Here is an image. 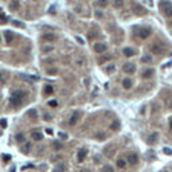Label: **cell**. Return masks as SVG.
Wrapping results in <instances>:
<instances>
[{"label": "cell", "mask_w": 172, "mask_h": 172, "mask_svg": "<svg viewBox=\"0 0 172 172\" xmlns=\"http://www.w3.org/2000/svg\"><path fill=\"white\" fill-rule=\"evenodd\" d=\"M26 97H27V93L24 90H16L11 94V98H10V102L12 106H20L24 102Z\"/></svg>", "instance_id": "6da1fadb"}, {"label": "cell", "mask_w": 172, "mask_h": 172, "mask_svg": "<svg viewBox=\"0 0 172 172\" xmlns=\"http://www.w3.org/2000/svg\"><path fill=\"white\" fill-rule=\"evenodd\" d=\"M159 8H160V12L164 16L172 18V3L171 1H168V0H161L159 3Z\"/></svg>", "instance_id": "7a4b0ae2"}, {"label": "cell", "mask_w": 172, "mask_h": 172, "mask_svg": "<svg viewBox=\"0 0 172 172\" xmlns=\"http://www.w3.org/2000/svg\"><path fill=\"white\" fill-rule=\"evenodd\" d=\"M151 34H152V31L148 27H140V28H137V35L140 36L141 39H147L148 36H151Z\"/></svg>", "instance_id": "3957f363"}, {"label": "cell", "mask_w": 172, "mask_h": 172, "mask_svg": "<svg viewBox=\"0 0 172 172\" xmlns=\"http://www.w3.org/2000/svg\"><path fill=\"white\" fill-rule=\"evenodd\" d=\"M106 50H108V46H106L105 43L98 42V43H96V45H94V51H96L97 54H104Z\"/></svg>", "instance_id": "277c9868"}, {"label": "cell", "mask_w": 172, "mask_h": 172, "mask_svg": "<svg viewBox=\"0 0 172 172\" xmlns=\"http://www.w3.org/2000/svg\"><path fill=\"white\" fill-rule=\"evenodd\" d=\"M163 51H164V48H163V46L160 45V43H153V45L151 46V53H152V54L160 55Z\"/></svg>", "instance_id": "5b68a950"}, {"label": "cell", "mask_w": 172, "mask_h": 172, "mask_svg": "<svg viewBox=\"0 0 172 172\" xmlns=\"http://www.w3.org/2000/svg\"><path fill=\"white\" fill-rule=\"evenodd\" d=\"M122 70L125 71L127 74H134L136 73V65L134 63H125Z\"/></svg>", "instance_id": "8992f818"}, {"label": "cell", "mask_w": 172, "mask_h": 172, "mask_svg": "<svg viewBox=\"0 0 172 172\" xmlns=\"http://www.w3.org/2000/svg\"><path fill=\"white\" fill-rule=\"evenodd\" d=\"M137 161H139V157H137L136 153H129L128 155V159H127V163H129L131 166H136Z\"/></svg>", "instance_id": "52a82bcc"}, {"label": "cell", "mask_w": 172, "mask_h": 172, "mask_svg": "<svg viewBox=\"0 0 172 172\" xmlns=\"http://www.w3.org/2000/svg\"><path fill=\"white\" fill-rule=\"evenodd\" d=\"M42 39H43L45 42H48V43H51V42H55V41H57V36H55L54 34H51V32H46V34H43Z\"/></svg>", "instance_id": "ba28073f"}, {"label": "cell", "mask_w": 172, "mask_h": 172, "mask_svg": "<svg viewBox=\"0 0 172 172\" xmlns=\"http://www.w3.org/2000/svg\"><path fill=\"white\" fill-rule=\"evenodd\" d=\"M15 39V35H14L12 31H6L4 32V41H6V43H12V41Z\"/></svg>", "instance_id": "9c48e42d"}, {"label": "cell", "mask_w": 172, "mask_h": 172, "mask_svg": "<svg viewBox=\"0 0 172 172\" xmlns=\"http://www.w3.org/2000/svg\"><path fill=\"white\" fill-rule=\"evenodd\" d=\"M86 155H87V151L86 149H81V151H78V155H77V160L78 161H83L85 160V157H86Z\"/></svg>", "instance_id": "30bf717a"}, {"label": "cell", "mask_w": 172, "mask_h": 172, "mask_svg": "<svg viewBox=\"0 0 172 172\" xmlns=\"http://www.w3.org/2000/svg\"><path fill=\"white\" fill-rule=\"evenodd\" d=\"M31 137H32V140H35V141H41V140H43V134L41 133V132H38V131H34L31 133Z\"/></svg>", "instance_id": "8fae6325"}, {"label": "cell", "mask_w": 172, "mask_h": 172, "mask_svg": "<svg viewBox=\"0 0 172 172\" xmlns=\"http://www.w3.org/2000/svg\"><path fill=\"white\" fill-rule=\"evenodd\" d=\"M78 120H80V113H74V114L70 117V120H69V124L75 125L77 122H78Z\"/></svg>", "instance_id": "7c38bea8"}, {"label": "cell", "mask_w": 172, "mask_h": 172, "mask_svg": "<svg viewBox=\"0 0 172 172\" xmlns=\"http://www.w3.org/2000/svg\"><path fill=\"white\" fill-rule=\"evenodd\" d=\"M122 54H124L125 57H133V55H134V50H133V48H129V47H125L124 50H122Z\"/></svg>", "instance_id": "4fadbf2b"}, {"label": "cell", "mask_w": 172, "mask_h": 172, "mask_svg": "<svg viewBox=\"0 0 172 172\" xmlns=\"http://www.w3.org/2000/svg\"><path fill=\"white\" fill-rule=\"evenodd\" d=\"M19 6H20L19 0H12V1L10 3V10L11 11H16L18 8H19Z\"/></svg>", "instance_id": "5bb4252c"}, {"label": "cell", "mask_w": 172, "mask_h": 172, "mask_svg": "<svg viewBox=\"0 0 172 172\" xmlns=\"http://www.w3.org/2000/svg\"><path fill=\"white\" fill-rule=\"evenodd\" d=\"M22 152L23 153H28L30 151H31V143H23V145H22Z\"/></svg>", "instance_id": "9a60e30c"}, {"label": "cell", "mask_w": 172, "mask_h": 172, "mask_svg": "<svg viewBox=\"0 0 172 172\" xmlns=\"http://www.w3.org/2000/svg\"><path fill=\"white\" fill-rule=\"evenodd\" d=\"M116 164H117V167H118L120 169H124L125 167H127V161H125L124 159H121V157H120V159H117Z\"/></svg>", "instance_id": "2e32d148"}, {"label": "cell", "mask_w": 172, "mask_h": 172, "mask_svg": "<svg viewBox=\"0 0 172 172\" xmlns=\"http://www.w3.org/2000/svg\"><path fill=\"white\" fill-rule=\"evenodd\" d=\"M109 4V0H97L96 6L100 7V8H105V7H108Z\"/></svg>", "instance_id": "e0dca14e"}, {"label": "cell", "mask_w": 172, "mask_h": 172, "mask_svg": "<svg viewBox=\"0 0 172 172\" xmlns=\"http://www.w3.org/2000/svg\"><path fill=\"white\" fill-rule=\"evenodd\" d=\"M113 153H114V145H110V147L105 148V155H106L108 157L113 156Z\"/></svg>", "instance_id": "ac0fdd59"}, {"label": "cell", "mask_w": 172, "mask_h": 172, "mask_svg": "<svg viewBox=\"0 0 172 172\" xmlns=\"http://www.w3.org/2000/svg\"><path fill=\"white\" fill-rule=\"evenodd\" d=\"M122 86H124V89H131L132 87V81L129 80V78H125V80L122 81Z\"/></svg>", "instance_id": "d6986e66"}, {"label": "cell", "mask_w": 172, "mask_h": 172, "mask_svg": "<svg viewBox=\"0 0 172 172\" xmlns=\"http://www.w3.org/2000/svg\"><path fill=\"white\" fill-rule=\"evenodd\" d=\"M153 73H155V71H153L152 69H148V70H145L143 73V77H144V78H151V77L153 75Z\"/></svg>", "instance_id": "ffe728a7"}, {"label": "cell", "mask_w": 172, "mask_h": 172, "mask_svg": "<svg viewBox=\"0 0 172 172\" xmlns=\"http://www.w3.org/2000/svg\"><path fill=\"white\" fill-rule=\"evenodd\" d=\"M24 140H26V137H24V134H23V133H18V134H16V141H18V143L23 144V143H24Z\"/></svg>", "instance_id": "44dd1931"}, {"label": "cell", "mask_w": 172, "mask_h": 172, "mask_svg": "<svg viewBox=\"0 0 172 172\" xmlns=\"http://www.w3.org/2000/svg\"><path fill=\"white\" fill-rule=\"evenodd\" d=\"M53 148H54V151H59L63 148V145H62L61 143H58V141H54V143H53Z\"/></svg>", "instance_id": "7402d4cb"}, {"label": "cell", "mask_w": 172, "mask_h": 172, "mask_svg": "<svg viewBox=\"0 0 172 172\" xmlns=\"http://www.w3.org/2000/svg\"><path fill=\"white\" fill-rule=\"evenodd\" d=\"M27 114H28L31 118H36V117H38V113H36L35 109H31V110H28V112H27Z\"/></svg>", "instance_id": "603a6c76"}, {"label": "cell", "mask_w": 172, "mask_h": 172, "mask_svg": "<svg viewBox=\"0 0 172 172\" xmlns=\"http://www.w3.org/2000/svg\"><path fill=\"white\" fill-rule=\"evenodd\" d=\"M157 139H159V134H157V133H152L149 136V143H156Z\"/></svg>", "instance_id": "cb8c5ba5"}, {"label": "cell", "mask_w": 172, "mask_h": 172, "mask_svg": "<svg viewBox=\"0 0 172 172\" xmlns=\"http://www.w3.org/2000/svg\"><path fill=\"white\" fill-rule=\"evenodd\" d=\"M141 62H145V63H151V62H152V57H151V55H144V57L141 58Z\"/></svg>", "instance_id": "d4e9b609"}, {"label": "cell", "mask_w": 172, "mask_h": 172, "mask_svg": "<svg viewBox=\"0 0 172 172\" xmlns=\"http://www.w3.org/2000/svg\"><path fill=\"white\" fill-rule=\"evenodd\" d=\"M124 6V0H114V7L116 8H121Z\"/></svg>", "instance_id": "484cf974"}, {"label": "cell", "mask_w": 172, "mask_h": 172, "mask_svg": "<svg viewBox=\"0 0 172 172\" xmlns=\"http://www.w3.org/2000/svg\"><path fill=\"white\" fill-rule=\"evenodd\" d=\"M118 127H120V122H118V121H114L113 124L110 125V129H112V131H117Z\"/></svg>", "instance_id": "4316f807"}, {"label": "cell", "mask_w": 172, "mask_h": 172, "mask_svg": "<svg viewBox=\"0 0 172 172\" xmlns=\"http://www.w3.org/2000/svg\"><path fill=\"white\" fill-rule=\"evenodd\" d=\"M53 92H54V89H53V86L47 85V86L45 87V93H46V94H51Z\"/></svg>", "instance_id": "83f0119b"}, {"label": "cell", "mask_w": 172, "mask_h": 172, "mask_svg": "<svg viewBox=\"0 0 172 172\" xmlns=\"http://www.w3.org/2000/svg\"><path fill=\"white\" fill-rule=\"evenodd\" d=\"M6 22H7V16H6V14L0 11V23H6Z\"/></svg>", "instance_id": "f1b7e54d"}, {"label": "cell", "mask_w": 172, "mask_h": 172, "mask_svg": "<svg viewBox=\"0 0 172 172\" xmlns=\"http://www.w3.org/2000/svg\"><path fill=\"white\" fill-rule=\"evenodd\" d=\"M54 50V47H53V46H45V47L42 48V51H43V53H50V51H53Z\"/></svg>", "instance_id": "f546056e"}, {"label": "cell", "mask_w": 172, "mask_h": 172, "mask_svg": "<svg viewBox=\"0 0 172 172\" xmlns=\"http://www.w3.org/2000/svg\"><path fill=\"white\" fill-rule=\"evenodd\" d=\"M14 26H15V27H20V28H23V27H24V24H23V23H20L19 20H15V22H14Z\"/></svg>", "instance_id": "4dcf8cb0"}, {"label": "cell", "mask_w": 172, "mask_h": 172, "mask_svg": "<svg viewBox=\"0 0 172 172\" xmlns=\"http://www.w3.org/2000/svg\"><path fill=\"white\" fill-rule=\"evenodd\" d=\"M113 70H114V65H110V66H108V67L105 69V71H106V73H112Z\"/></svg>", "instance_id": "1f68e13d"}, {"label": "cell", "mask_w": 172, "mask_h": 172, "mask_svg": "<svg viewBox=\"0 0 172 172\" xmlns=\"http://www.w3.org/2000/svg\"><path fill=\"white\" fill-rule=\"evenodd\" d=\"M102 172H113V168H112V167H109V166H106V167H104Z\"/></svg>", "instance_id": "d6a6232c"}, {"label": "cell", "mask_w": 172, "mask_h": 172, "mask_svg": "<svg viewBox=\"0 0 172 172\" xmlns=\"http://www.w3.org/2000/svg\"><path fill=\"white\" fill-rule=\"evenodd\" d=\"M0 127H1V128H6L7 127V120L1 118V120H0Z\"/></svg>", "instance_id": "836d02e7"}, {"label": "cell", "mask_w": 172, "mask_h": 172, "mask_svg": "<svg viewBox=\"0 0 172 172\" xmlns=\"http://www.w3.org/2000/svg\"><path fill=\"white\" fill-rule=\"evenodd\" d=\"M96 137L98 139V140H104V139H105V134H104V133H97Z\"/></svg>", "instance_id": "e575fe53"}, {"label": "cell", "mask_w": 172, "mask_h": 172, "mask_svg": "<svg viewBox=\"0 0 172 172\" xmlns=\"http://www.w3.org/2000/svg\"><path fill=\"white\" fill-rule=\"evenodd\" d=\"M43 117H45L46 121H51V114H48V113H45V114H43Z\"/></svg>", "instance_id": "d590c367"}, {"label": "cell", "mask_w": 172, "mask_h": 172, "mask_svg": "<svg viewBox=\"0 0 172 172\" xmlns=\"http://www.w3.org/2000/svg\"><path fill=\"white\" fill-rule=\"evenodd\" d=\"M48 105L53 106V108H55V106L58 105V102H57V101H48Z\"/></svg>", "instance_id": "8d00e7d4"}, {"label": "cell", "mask_w": 172, "mask_h": 172, "mask_svg": "<svg viewBox=\"0 0 172 172\" xmlns=\"http://www.w3.org/2000/svg\"><path fill=\"white\" fill-rule=\"evenodd\" d=\"M48 74H57V69H50V70H47Z\"/></svg>", "instance_id": "74e56055"}, {"label": "cell", "mask_w": 172, "mask_h": 172, "mask_svg": "<svg viewBox=\"0 0 172 172\" xmlns=\"http://www.w3.org/2000/svg\"><path fill=\"white\" fill-rule=\"evenodd\" d=\"M59 137H61V139H67V134L63 133V132H59Z\"/></svg>", "instance_id": "f35d334b"}, {"label": "cell", "mask_w": 172, "mask_h": 172, "mask_svg": "<svg viewBox=\"0 0 172 172\" xmlns=\"http://www.w3.org/2000/svg\"><path fill=\"white\" fill-rule=\"evenodd\" d=\"M164 153H167V155H172V151L169 149V148H164Z\"/></svg>", "instance_id": "ab89813d"}, {"label": "cell", "mask_w": 172, "mask_h": 172, "mask_svg": "<svg viewBox=\"0 0 172 172\" xmlns=\"http://www.w3.org/2000/svg\"><path fill=\"white\" fill-rule=\"evenodd\" d=\"M3 159H4V161H8V160H11V156L10 155H4Z\"/></svg>", "instance_id": "60d3db41"}, {"label": "cell", "mask_w": 172, "mask_h": 172, "mask_svg": "<svg viewBox=\"0 0 172 172\" xmlns=\"http://www.w3.org/2000/svg\"><path fill=\"white\" fill-rule=\"evenodd\" d=\"M94 160H96V163H101V157L100 156H96L94 157Z\"/></svg>", "instance_id": "b9f144b4"}, {"label": "cell", "mask_w": 172, "mask_h": 172, "mask_svg": "<svg viewBox=\"0 0 172 172\" xmlns=\"http://www.w3.org/2000/svg\"><path fill=\"white\" fill-rule=\"evenodd\" d=\"M4 80V75H3V73H1V71H0V82H1V81Z\"/></svg>", "instance_id": "7bdbcfd3"}, {"label": "cell", "mask_w": 172, "mask_h": 172, "mask_svg": "<svg viewBox=\"0 0 172 172\" xmlns=\"http://www.w3.org/2000/svg\"><path fill=\"white\" fill-rule=\"evenodd\" d=\"M46 132H47V134H53V131H51V129H46Z\"/></svg>", "instance_id": "ee69618b"}, {"label": "cell", "mask_w": 172, "mask_h": 172, "mask_svg": "<svg viewBox=\"0 0 172 172\" xmlns=\"http://www.w3.org/2000/svg\"><path fill=\"white\" fill-rule=\"evenodd\" d=\"M169 128L172 129V118H171V121H169Z\"/></svg>", "instance_id": "f6af8a7d"}, {"label": "cell", "mask_w": 172, "mask_h": 172, "mask_svg": "<svg viewBox=\"0 0 172 172\" xmlns=\"http://www.w3.org/2000/svg\"><path fill=\"white\" fill-rule=\"evenodd\" d=\"M82 172H89V171H87V169H83V171Z\"/></svg>", "instance_id": "bcb514c9"}]
</instances>
